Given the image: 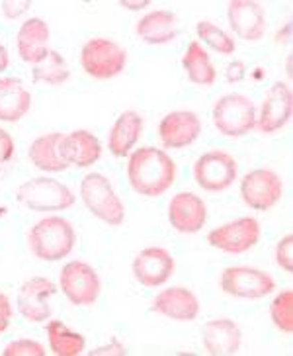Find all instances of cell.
I'll return each mask as SVG.
<instances>
[{"label":"cell","instance_id":"cell-22","mask_svg":"<svg viewBox=\"0 0 293 356\" xmlns=\"http://www.w3.org/2000/svg\"><path fill=\"white\" fill-rule=\"evenodd\" d=\"M141 131H143L141 115L133 112V110L124 112L115 120V124L110 129V136H108L110 151L114 153L115 157H126L127 153L131 151V147L137 143V139L141 137Z\"/></svg>","mask_w":293,"mask_h":356},{"label":"cell","instance_id":"cell-10","mask_svg":"<svg viewBox=\"0 0 293 356\" xmlns=\"http://www.w3.org/2000/svg\"><path fill=\"white\" fill-rule=\"evenodd\" d=\"M59 284L69 302L74 305H92L100 296V278L86 262L73 261L65 264Z\"/></svg>","mask_w":293,"mask_h":356},{"label":"cell","instance_id":"cell-5","mask_svg":"<svg viewBox=\"0 0 293 356\" xmlns=\"http://www.w3.org/2000/svg\"><path fill=\"white\" fill-rule=\"evenodd\" d=\"M213 126L227 137H242L256 127V108L251 98L227 95L213 106Z\"/></svg>","mask_w":293,"mask_h":356},{"label":"cell","instance_id":"cell-9","mask_svg":"<svg viewBox=\"0 0 293 356\" xmlns=\"http://www.w3.org/2000/svg\"><path fill=\"white\" fill-rule=\"evenodd\" d=\"M283 194L282 178L268 168L246 172L241 182V196L252 210L266 211L274 208Z\"/></svg>","mask_w":293,"mask_h":356},{"label":"cell","instance_id":"cell-15","mask_svg":"<svg viewBox=\"0 0 293 356\" xmlns=\"http://www.w3.org/2000/svg\"><path fill=\"white\" fill-rule=\"evenodd\" d=\"M229 24L233 32L244 42H258L266 33V14L260 2L254 0H231Z\"/></svg>","mask_w":293,"mask_h":356},{"label":"cell","instance_id":"cell-1","mask_svg":"<svg viewBox=\"0 0 293 356\" xmlns=\"http://www.w3.org/2000/svg\"><path fill=\"white\" fill-rule=\"evenodd\" d=\"M127 177L135 192L155 198L174 184L176 163L157 147H141L129 157Z\"/></svg>","mask_w":293,"mask_h":356},{"label":"cell","instance_id":"cell-14","mask_svg":"<svg viewBox=\"0 0 293 356\" xmlns=\"http://www.w3.org/2000/svg\"><path fill=\"white\" fill-rule=\"evenodd\" d=\"M292 90L282 81L272 84L268 95L262 102L260 114L256 115V126L264 134H276L280 131L292 118Z\"/></svg>","mask_w":293,"mask_h":356},{"label":"cell","instance_id":"cell-29","mask_svg":"<svg viewBox=\"0 0 293 356\" xmlns=\"http://www.w3.org/2000/svg\"><path fill=\"white\" fill-rule=\"evenodd\" d=\"M270 317H272L274 325L285 333L292 335L293 333V292L292 290H282L274 298L270 304Z\"/></svg>","mask_w":293,"mask_h":356},{"label":"cell","instance_id":"cell-24","mask_svg":"<svg viewBox=\"0 0 293 356\" xmlns=\"http://www.w3.org/2000/svg\"><path fill=\"white\" fill-rule=\"evenodd\" d=\"M137 35L145 43L160 45L176 38V16L168 10H155L137 22Z\"/></svg>","mask_w":293,"mask_h":356},{"label":"cell","instance_id":"cell-25","mask_svg":"<svg viewBox=\"0 0 293 356\" xmlns=\"http://www.w3.org/2000/svg\"><path fill=\"white\" fill-rule=\"evenodd\" d=\"M61 141L63 134H47V136L37 137L30 147V161L40 170L47 172H59L69 167L61 157Z\"/></svg>","mask_w":293,"mask_h":356},{"label":"cell","instance_id":"cell-16","mask_svg":"<svg viewBox=\"0 0 293 356\" xmlns=\"http://www.w3.org/2000/svg\"><path fill=\"white\" fill-rule=\"evenodd\" d=\"M201 134V122L194 112L178 110L162 118L158 126V136L162 145L168 149H184L192 145Z\"/></svg>","mask_w":293,"mask_h":356},{"label":"cell","instance_id":"cell-33","mask_svg":"<svg viewBox=\"0 0 293 356\" xmlns=\"http://www.w3.org/2000/svg\"><path fill=\"white\" fill-rule=\"evenodd\" d=\"M30 6H32V0H4L2 2V12H4V16L6 18H18L22 16L24 12L30 10Z\"/></svg>","mask_w":293,"mask_h":356},{"label":"cell","instance_id":"cell-2","mask_svg":"<svg viewBox=\"0 0 293 356\" xmlns=\"http://www.w3.org/2000/svg\"><path fill=\"white\" fill-rule=\"evenodd\" d=\"M30 247L40 261H61L74 249V235L71 221L63 218H45L37 221L30 231Z\"/></svg>","mask_w":293,"mask_h":356},{"label":"cell","instance_id":"cell-7","mask_svg":"<svg viewBox=\"0 0 293 356\" xmlns=\"http://www.w3.org/2000/svg\"><path fill=\"white\" fill-rule=\"evenodd\" d=\"M239 175V165L225 151L203 153L194 165V178L199 188L206 192H223L235 182Z\"/></svg>","mask_w":293,"mask_h":356},{"label":"cell","instance_id":"cell-21","mask_svg":"<svg viewBox=\"0 0 293 356\" xmlns=\"http://www.w3.org/2000/svg\"><path fill=\"white\" fill-rule=\"evenodd\" d=\"M18 53L26 63L33 65L43 53L47 51V43H49V28L42 18H32V20L24 22L22 28L18 30Z\"/></svg>","mask_w":293,"mask_h":356},{"label":"cell","instance_id":"cell-19","mask_svg":"<svg viewBox=\"0 0 293 356\" xmlns=\"http://www.w3.org/2000/svg\"><path fill=\"white\" fill-rule=\"evenodd\" d=\"M153 309L174 321H194L199 314L198 298L188 288H167L153 300Z\"/></svg>","mask_w":293,"mask_h":356},{"label":"cell","instance_id":"cell-3","mask_svg":"<svg viewBox=\"0 0 293 356\" xmlns=\"http://www.w3.org/2000/svg\"><path fill=\"white\" fill-rule=\"evenodd\" d=\"M81 198L90 213L108 225H122L126 220V208L122 200L117 198L110 180L100 172H90L83 178Z\"/></svg>","mask_w":293,"mask_h":356},{"label":"cell","instance_id":"cell-17","mask_svg":"<svg viewBox=\"0 0 293 356\" xmlns=\"http://www.w3.org/2000/svg\"><path fill=\"white\" fill-rule=\"evenodd\" d=\"M208 220L203 200L192 192H180L168 204V221L180 233H198Z\"/></svg>","mask_w":293,"mask_h":356},{"label":"cell","instance_id":"cell-8","mask_svg":"<svg viewBox=\"0 0 293 356\" xmlns=\"http://www.w3.org/2000/svg\"><path fill=\"white\" fill-rule=\"evenodd\" d=\"M276 282L268 273L251 266H229L221 274V290L235 298L260 300L274 292Z\"/></svg>","mask_w":293,"mask_h":356},{"label":"cell","instance_id":"cell-28","mask_svg":"<svg viewBox=\"0 0 293 356\" xmlns=\"http://www.w3.org/2000/svg\"><path fill=\"white\" fill-rule=\"evenodd\" d=\"M47 337H49V346L57 356H78L83 355L84 346H86L84 337L71 331L61 321H49Z\"/></svg>","mask_w":293,"mask_h":356},{"label":"cell","instance_id":"cell-34","mask_svg":"<svg viewBox=\"0 0 293 356\" xmlns=\"http://www.w3.org/2000/svg\"><path fill=\"white\" fill-rule=\"evenodd\" d=\"M12 155H14V139H12L8 131H4L0 127V165L10 161Z\"/></svg>","mask_w":293,"mask_h":356},{"label":"cell","instance_id":"cell-6","mask_svg":"<svg viewBox=\"0 0 293 356\" xmlns=\"http://www.w3.org/2000/svg\"><path fill=\"white\" fill-rule=\"evenodd\" d=\"M127 53L124 47H119L112 40L104 38H94L90 42L84 43L83 51H81V65H83L84 73L106 81L117 76L126 69Z\"/></svg>","mask_w":293,"mask_h":356},{"label":"cell","instance_id":"cell-12","mask_svg":"<svg viewBox=\"0 0 293 356\" xmlns=\"http://www.w3.org/2000/svg\"><path fill=\"white\" fill-rule=\"evenodd\" d=\"M57 292L55 284L47 278H32L28 282L22 284V288L18 290V309L20 314L32 321V323H42L45 319L51 317V300Z\"/></svg>","mask_w":293,"mask_h":356},{"label":"cell","instance_id":"cell-26","mask_svg":"<svg viewBox=\"0 0 293 356\" xmlns=\"http://www.w3.org/2000/svg\"><path fill=\"white\" fill-rule=\"evenodd\" d=\"M182 65L188 73V79L194 84L199 86H211L217 79L215 67L211 65V59L208 51L199 45V42H192L188 45V49L184 53Z\"/></svg>","mask_w":293,"mask_h":356},{"label":"cell","instance_id":"cell-4","mask_svg":"<svg viewBox=\"0 0 293 356\" xmlns=\"http://www.w3.org/2000/svg\"><path fill=\"white\" fill-rule=\"evenodd\" d=\"M16 198L32 211L69 210L74 204V194L53 178H32L24 182Z\"/></svg>","mask_w":293,"mask_h":356},{"label":"cell","instance_id":"cell-13","mask_svg":"<svg viewBox=\"0 0 293 356\" xmlns=\"http://www.w3.org/2000/svg\"><path fill=\"white\" fill-rule=\"evenodd\" d=\"M174 259L167 249L149 247L141 251L133 261V276L145 288H157L168 282V278L174 274Z\"/></svg>","mask_w":293,"mask_h":356},{"label":"cell","instance_id":"cell-27","mask_svg":"<svg viewBox=\"0 0 293 356\" xmlns=\"http://www.w3.org/2000/svg\"><path fill=\"white\" fill-rule=\"evenodd\" d=\"M32 67L33 81L49 84V86H59V84L67 83L71 76L69 65L61 57V53H57L55 49H47Z\"/></svg>","mask_w":293,"mask_h":356},{"label":"cell","instance_id":"cell-36","mask_svg":"<svg viewBox=\"0 0 293 356\" xmlns=\"http://www.w3.org/2000/svg\"><path fill=\"white\" fill-rule=\"evenodd\" d=\"M244 73H246L244 63H242V61H235V63H231L229 69H227V81H229V83H239V81H242Z\"/></svg>","mask_w":293,"mask_h":356},{"label":"cell","instance_id":"cell-11","mask_svg":"<svg viewBox=\"0 0 293 356\" xmlns=\"http://www.w3.org/2000/svg\"><path fill=\"white\" fill-rule=\"evenodd\" d=\"M260 239V225L254 218H241L229 221L221 227L210 231L208 241L213 249H219L229 254H241L252 249Z\"/></svg>","mask_w":293,"mask_h":356},{"label":"cell","instance_id":"cell-18","mask_svg":"<svg viewBox=\"0 0 293 356\" xmlns=\"http://www.w3.org/2000/svg\"><path fill=\"white\" fill-rule=\"evenodd\" d=\"M201 341L211 356H231L239 353L242 333L235 321H231L227 317H219L203 325Z\"/></svg>","mask_w":293,"mask_h":356},{"label":"cell","instance_id":"cell-30","mask_svg":"<svg viewBox=\"0 0 293 356\" xmlns=\"http://www.w3.org/2000/svg\"><path fill=\"white\" fill-rule=\"evenodd\" d=\"M196 32H198V38L203 43H208L211 49H215L221 55H231L235 53V40L229 38V33L223 32L221 28H217L215 24L211 22H198L196 26Z\"/></svg>","mask_w":293,"mask_h":356},{"label":"cell","instance_id":"cell-37","mask_svg":"<svg viewBox=\"0 0 293 356\" xmlns=\"http://www.w3.org/2000/svg\"><path fill=\"white\" fill-rule=\"evenodd\" d=\"M126 346L119 345L117 341H112V345L110 346H102V348H96L92 350V356H100V355H126Z\"/></svg>","mask_w":293,"mask_h":356},{"label":"cell","instance_id":"cell-31","mask_svg":"<svg viewBox=\"0 0 293 356\" xmlns=\"http://www.w3.org/2000/svg\"><path fill=\"white\" fill-rule=\"evenodd\" d=\"M4 356H45V348L35 341L22 339V341H14L6 346Z\"/></svg>","mask_w":293,"mask_h":356},{"label":"cell","instance_id":"cell-38","mask_svg":"<svg viewBox=\"0 0 293 356\" xmlns=\"http://www.w3.org/2000/svg\"><path fill=\"white\" fill-rule=\"evenodd\" d=\"M122 6L131 8V10H141V8L149 6V0H143V2H129V0H122Z\"/></svg>","mask_w":293,"mask_h":356},{"label":"cell","instance_id":"cell-20","mask_svg":"<svg viewBox=\"0 0 293 356\" xmlns=\"http://www.w3.org/2000/svg\"><path fill=\"white\" fill-rule=\"evenodd\" d=\"M102 155V145H100V139L92 136L90 131H73L69 136H63L61 141V157L63 161L71 167H90L94 165L96 161Z\"/></svg>","mask_w":293,"mask_h":356},{"label":"cell","instance_id":"cell-32","mask_svg":"<svg viewBox=\"0 0 293 356\" xmlns=\"http://www.w3.org/2000/svg\"><path fill=\"white\" fill-rule=\"evenodd\" d=\"M276 262L285 273L293 270V235H285L276 247Z\"/></svg>","mask_w":293,"mask_h":356},{"label":"cell","instance_id":"cell-35","mask_svg":"<svg viewBox=\"0 0 293 356\" xmlns=\"http://www.w3.org/2000/svg\"><path fill=\"white\" fill-rule=\"evenodd\" d=\"M10 319H12L10 300H8V296H6V293L0 292V333H4V331L8 329Z\"/></svg>","mask_w":293,"mask_h":356},{"label":"cell","instance_id":"cell-23","mask_svg":"<svg viewBox=\"0 0 293 356\" xmlns=\"http://www.w3.org/2000/svg\"><path fill=\"white\" fill-rule=\"evenodd\" d=\"M30 106L32 96L18 79H0V122H18Z\"/></svg>","mask_w":293,"mask_h":356},{"label":"cell","instance_id":"cell-39","mask_svg":"<svg viewBox=\"0 0 293 356\" xmlns=\"http://www.w3.org/2000/svg\"><path fill=\"white\" fill-rule=\"evenodd\" d=\"M8 51H6V47L4 45H0V73L2 71H6L8 69Z\"/></svg>","mask_w":293,"mask_h":356}]
</instances>
